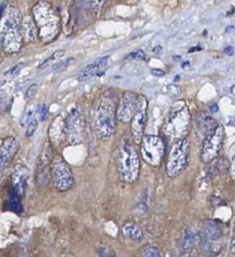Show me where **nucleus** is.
Wrapping results in <instances>:
<instances>
[{
  "label": "nucleus",
  "instance_id": "obj_1",
  "mask_svg": "<svg viewBox=\"0 0 235 257\" xmlns=\"http://www.w3.org/2000/svg\"><path fill=\"white\" fill-rule=\"evenodd\" d=\"M116 95L112 89H105L96 99L93 109L95 132L101 140H106L115 130Z\"/></svg>",
  "mask_w": 235,
  "mask_h": 257
},
{
  "label": "nucleus",
  "instance_id": "obj_2",
  "mask_svg": "<svg viewBox=\"0 0 235 257\" xmlns=\"http://www.w3.org/2000/svg\"><path fill=\"white\" fill-rule=\"evenodd\" d=\"M21 16L18 9L9 6L3 12L0 19V39L3 49L7 53L19 51L22 45Z\"/></svg>",
  "mask_w": 235,
  "mask_h": 257
},
{
  "label": "nucleus",
  "instance_id": "obj_3",
  "mask_svg": "<svg viewBox=\"0 0 235 257\" xmlns=\"http://www.w3.org/2000/svg\"><path fill=\"white\" fill-rule=\"evenodd\" d=\"M115 159L121 180L127 183L135 182L140 174V159L128 136H123L120 139Z\"/></svg>",
  "mask_w": 235,
  "mask_h": 257
},
{
  "label": "nucleus",
  "instance_id": "obj_4",
  "mask_svg": "<svg viewBox=\"0 0 235 257\" xmlns=\"http://www.w3.org/2000/svg\"><path fill=\"white\" fill-rule=\"evenodd\" d=\"M32 13L38 38L43 42L53 41L60 30V18L56 11L48 2L40 0L34 5Z\"/></svg>",
  "mask_w": 235,
  "mask_h": 257
},
{
  "label": "nucleus",
  "instance_id": "obj_5",
  "mask_svg": "<svg viewBox=\"0 0 235 257\" xmlns=\"http://www.w3.org/2000/svg\"><path fill=\"white\" fill-rule=\"evenodd\" d=\"M191 121V114L188 106L184 101H179L174 104L168 114L163 131L166 136L174 140L184 139L188 133Z\"/></svg>",
  "mask_w": 235,
  "mask_h": 257
},
{
  "label": "nucleus",
  "instance_id": "obj_6",
  "mask_svg": "<svg viewBox=\"0 0 235 257\" xmlns=\"http://www.w3.org/2000/svg\"><path fill=\"white\" fill-rule=\"evenodd\" d=\"M190 156V143L187 139H181L172 146L166 164V173L169 177H177L187 167Z\"/></svg>",
  "mask_w": 235,
  "mask_h": 257
},
{
  "label": "nucleus",
  "instance_id": "obj_7",
  "mask_svg": "<svg viewBox=\"0 0 235 257\" xmlns=\"http://www.w3.org/2000/svg\"><path fill=\"white\" fill-rule=\"evenodd\" d=\"M64 139L70 146L79 145L84 140L85 121L81 109L74 105L71 107L64 118Z\"/></svg>",
  "mask_w": 235,
  "mask_h": 257
},
{
  "label": "nucleus",
  "instance_id": "obj_8",
  "mask_svg": "<svg viewBox=\"0 0 235 257\" xmlns=\"http://www.w3.org/2000/svg\"><path fill=\"white\" fill-rule=\"evenodd\" d=\"M165 142L159 136L144 135L141 141V155L146 163L159 167L165 156Z\"/></svg>",
  "mask_w": 235,
  "mask_h": 257
},
{
  "label": "nucleus",
  "instance_id": "obj_9",
  "mask_svg": "<svg viewBox=\"0 0 235 257\" xmlns=\"http://www.w3.org/2000/svg\"><path fill=\"white\" fill-rule=\"evenodd\" d=\"M50 176L54 188L59 192L69 190L74 183L71 169L60 156H55L50 164Z\"/></svg>",
  "mask_w": 235,
  "mask_h": 257
},
{
  "label": "nucleus",
  "instance_id": "obj_10",
  "mask_svg": "<svg viewBox=\"0 0 235 257\" xmlns=\"http://www.w3.org/2000/svg\"><path fill=\"white\" fill-rule=\"evenodd\" d=\"M224 127L223 125L218 124L216 130L204 139L200 154L201 161L203 163L208 164L218 157L224 143Z\"/></svg>",
  "mask_w": 235,
  "mask_h": 257
},
{
  "label": "nucleus",
  "instance_id": "obj_11",
  "mask_svg": "<svg viewBox=\"0 0 235 257\" xmlns=\"http://www.w3.org/2000/svg\"><path fill=\"white\" fill-rule=\"evenodd\" d=\"M148 115V100L145 95L139 96V103L134 117L132 118L131 132L133 135V140L136 144H141L144 137L146 121Z\"/></svg>",
  "mask_w": 235,
  "mask_h": 257
},
{
  "label": "nucleus",
  "instance_id": "obj_12",
  "mask_svg": "<svg viewBox=\"0 0 235 257\" xmlns=\"http://www.w3.org/2000/svg\"><path fill=\"white\" fill-rule=\"evenodd\" d=\"M139 103V96L134 91H126L116 108V118L121 122H129L134 117Z\"/></svg>",
  "mask_w": 235,
  "mask_h": 257
},
{
  "label": "nucleus",
  "instance_id": "obj_13",
  "mask_svg": "<svg viewBox=\"0 0 235 257\" xmlns=\"http://www.w3.org/2000/svg\"><path fill=\"white\" fill-rule=\"evenodd\" d=\"M29 176H30V171L24 165L18 164L14 167L13 173L11 176V182H12L13 189L20 197H23L26 193Z\"/></svg>",
  "mask_w": 235,
  "mask_h": 257
},
{
  "label": "nucleus",
  "instance_id": "obj_14",
  "mask_svg": "<svg viewBox=\"0 0 235 257\" xmlns=\"http://www.w3.org/2000/svg\"><path fill=\"white\" fill-rule=\"evenodd\" d=\"M18 147V142L13 137L6 138L3 141L0 147V173H2L9 165L10 161L16 154Z\"/></svg>",
  "mask_w": 235,
  "mask_h": 257
},
{
  "label": "nucleus",
  "instance_id": "obj_15",
  "mask_svg": "<svg viewBox=\"0 0 235 257\" xmlns=\"http://www.w3.org/2000/svg\"><path fill=\"white\" fill-rule=\"evenodd\" d=\"M195 122L196 130L199 136L204 139L211 133H213L218 126V122L216 121V119L206 111H199L196 115Z\"/></svg>",
  "mask_w": 235,
  "mask_h": 257
},
{
  "label": "nucleus",
  "instance_id": "obj_16",
  "mask_svg": "<svg viewBox=\"0 0 235 257\" xmlns=\"http://www.w3.org/2000/svg\"><path fill=\"white\" fill-rule=\"evenodd\" d=\"M200 236L210 241H217L222 236V229L215 220L207 219L201 223Z\"/></svg>",
  "mask_w": 235,
  "mask_h": 257
},
{
  "label": "nucleus",
  "instance_id": "obj_17",
  "mask_svg": "<svg viewBox=\"0 0 235 257\" xmlns=\"http://www.w3.org/2000/svg\"><path fill=\"white\" fill-rule=\"evenodd\" d=\"M230 167L228 159L225 157H217L210 162V165L207 168V177L213 179L223 173H225Z\"/></svg>",
  "mask_w": 235,
  "mask_h": 257
},
{
  "label": "nucleus",
  "instance_id": "obj_18",
  "mask_svg": "<svg viewBox=\"0 0 235 257\" xmlns=\"http://www.w3.org/2000/svg\"><path fill=\"white\" fill-rule=\"evenodd\" d=\"M21 31H22L23 39L29 42L34 41L36 39V36H38V31H37L35 22L29 16L22 17Z\"/></svg>",
  "mask_w": 235,
  "mask_h": 257
},
{
  "label": "nucleus",
  "instance_id": "obj_19",
  "mask_svg": "<svg viewBox=\"0 0 235 257\" xmlns=\"http://www.w3.org/2000/svg\"><path fill=\"white\" fill-rule=\"evenodd\" d=\"M122 234L133 240H141L143 238V231L140 226L134 222H126L122 227Z\"/></svg>",
  "mask_w": 235,
  "mask_h": 257
},
{
  "label": "nucleus",
  "instance_id": "obj_20",
  "mask_svg": "<svg viewBox=\"0 0 235 257\" xmlns=\"http://www.w3.org/2000/svg\"><path fill=\"white\" fill-rule=\"evenodd\" d=\"M212 242L214 241H210V240H207V239H204L201 237L200 239V247H201V250L203 251V253L209 257H213L215 255H217L219 253V251L221 250V247L218 246L217 244H213Z\"/></svg>",
  "mask_w": 235,
  "mask_h": 257
},
{
  "label": "nucleus",
  "instance_id": "obj_21",
  "mask_svg": "<svg viewBox=\"0 0 235 257\" xmlns=\"http://www.w3.org/2000/svg\"><path fill=\"white\" fill-rule=\"evenodd\" d=\"M99 70H101V69L98 67V65H97L95 62H93V63L88 64L87 66H85L83 69H81V70L78 72L76 78H77V80H79V81L87 80V79L93 77L94 75H96Z\"/></svg>",
  "mask_w": 235,
  "mask_h": 257
},
{
  "label": "nucleus",
  "instance_id": "obj_22",
  "mask_svg": "<svg viewBox=\"0 0 235 257\" xmlns=\"http://www.w3.org/2000/svg\"><path fill=\"white\" fill-rule=\"evenodd\" d=\"M7 205L9 207V210H11L15 213L22 212V205H21V201H20V196L15 192V190L13 188L10 192Z\"/></svg>",
  "mask_w": 235,
  "mask_h": 257
},
{
  "label": "nucleus",
  "instance_id": "obj_23",
  "mask_svg": "<svg viewBox=\"0 0 235 257\" xmlns=\"http://www.w3.org/2000/svg\"><path fill=\"white\" fill-rule=\"evenodd\" d=\"M34 111H35V106H34V104H28V105L25 107V109H24V111H23V113H22V116H21V118H20V124H21L22 126L28 124V122H29V121L32 119V117L34 116V115H33V114H34Z\"/></svg>",
  "mask_w": 235,
  "mask_h": 257
},
{
  "label": "nucleus",
  "instance_id": "obj_24",
  "mask_svg": "<svg viewBox=\"0 0 235 257\" xmlns=\"http://www.w3.org/2000/svg\"><path fill=\"white\" fill-rule=\"evenodd\" d=\"M142 256L143 257H162L160 251L153 245H145L142 249Z\"/></svg>",
  "mask_w": 235,
  "mask_h": 257
},
{
  "label": "nucleus",
  "instance_id": "obj_25",
  "mask_svg": "<svg viewBox=\"0 0 235 257\" xmlns=\"http://www.w3.org/2000/svg\"><path fill=\"white\" fill-rule=\"evenodd\" d=\"M97 253L100 257H115V254L111 248L104 244H99L97 245Z\"/></svg>",
  "mask_w": 235,
  "mask_h": 257
},
{
  "label": "nucleus",
  "instance_id": "obj_26",
  "mask_svg": "<svg viewBox=\"0 0 235 257\" xmlns=\"http://www.w3.org/2000/svg\"><path fill=\"white\" fill-rule=\"evenodd\" d=\"M37 125H38V119H37L36 116H33L32 119H31V120L28 122V124H27V128H26L25 136H26V137H31V136L35 133V131H36V128H37Z\"/></svg>",
  "mask_w": 235,
  "mask_h": 257
},
{
  "label": "nucleus",
  "instance_id": "obj_27",
  "mask_svg": "<svg viewBox=\"0 0 235 257\" xmlns=\"http://www.w3.org/2000/svg\"><path fill=\"white\" fill-rule=\"evenodd\" d=\"M73 60H74V58H72V57L67 58V59H65V60H63V61H60V62H58V63L53 64L52 67H51V69H52V71H60V70H63V69L66 68V67L69 65V63L72 62Z\"/></svg>",
  "mask_w": 235,
  "mask_h": 257
},
{
  "label": "nucleus",
  "instance_id": "obj_28",
  "mask_svg": "<svg viewBox=\"0 0 235 257\" xmlns=\"http://www.w3.org/2000/svg\"><path fill=\"white\" fill-rule=\"evenodd\" d=\"M105 0H90V4H91V12H93V14L95 16L98 15V13L100 12L103 4H104Z\"/></svg>",
  "mask_w": 235,
  "mask_h": 257
},
{
  "label": "nucleus",
  "instance_id": "obj_29",
  "mask_svg": "<svg viewBox=\"0 0 235 257\" xmlns=\"http://www.w3.org/2000/svg\"><path fill=\"white\" fill-rule=\"evenodd\" d=\"M64 53H65V51H64L63 49H59V50L54 51V52L52 53V55H51L46 61H44L43 63H41V65L39 66V68H42V67L46 66V63H47L48 61H50V60H54V59H59V58H61V57L64 55Z\"/></svg>",
  "mask_w": 235,
  "mask_h": 257
},
{
  "label": "nucleus",
  "instance_id": "obj_30",
  "mask_svg": "<svg viewBox=\"0 0 235 257\" xmlns=\"http://www.w3.org/2000/svg\"><path fill=\"white\" fill-rule=\"evenodd\" d=\"M179 257H197V252L193 248H180Z\"/></svg>",
  "mask_w": 235,
  "mask_h": 257
},
{
  "label": "nucleus",
  "instance_id": "obj_31",
  "mask_svg": "<svg viewBox=\"0 0 235 257\" xmlns=\"http://www.w3.org/2000/svg\"><path fill=\"white\" fill-rule=\"evenodd\" d=\"M128 58H132V59H138V60H146L147 59V55L143 50H137L134 51L132 53H130L128 55Z\"/></svg>",
  "mask_w": 235,
  "mask_h": 257
},
{
  "label": "nucleus",
  "instance_id": "obj_32",
  "mask_svg": "<svg viewBox=\"0 0 235 257\" xmlns=\"http://www.w3.org/2000/svg\"><path fill=\"white\" fill-rule=\"evenodd\" d=\"M37 89H38V86H37V84H31L29 87H28V89H27V91H26V99L27 100H30V99H32L35 95H36V93H37Z\"/></svg>",
  "mask_w": 235,
  "mask_h": 257
},
{
  "label": "nucleus",
  "instance_id": "obj_33",
  "mask_svg": "<svg viewBox=\"0 0 235 257\" xmlns=\"http://www.w3.org/2000/svg\"><path fill=\"white\" fill-rule=\"evenodd\" d=\"M22 67H23V65H22L21 63H18V64H16V65L12 66L9 70H7V71L5 72V75H8V76H15V75H17V74L20 72V70H21Z\"/></svg>",
  "mask_w": 235,
  "mask_h": 257
},
{
  "label": "nucleus",
  "instance_id": "obj_34",
  "mask_svg": "<svg viewBox=\"0 0 235 257\" xmlns=\"http://www.w3.org/2000/svg\"><path fill=\"white\" fill-rule=\"evenodd\" d=\"M37 108H38L37 111H38V114L40 116V119L41 120L45 119L46 116H47V106H46V104L45 103H41V104H39L37 106Z\"/></svg>",
  "mask_w": 235,
  "mask_h": 257
},
{
  "label": "nucleus",
  "instance_id": "obj_35",
  "mask_svg": "<svg viewBox=\"0 0 235 257\" xmlns=\"http://www.w3.org/2000/svg\"><path fill=\"white\" fill-rule=\"evenodd\" d=\"M168 93L171 95V96H177L181 93V90L178 86L176 85H169L168 86Z\"/></svg>",
  "mask_w": 235,
  "mask_h": 257
},
{
  "label": "nucleus",
  "instance_id": "obj_36",
  "mask_svg": "<svg viewBox=\"0 0 235 257\" xmlns=\"http://www.w3.org/2000/svg\"><path fill=\"white\" fill-rule=\"evenodd\" d=\"M107 60H108V55H105V56H102V57L96 59V60H95V63L98 65V67H99L100 69H102L103 67L106 66Z\"/></svg>",
  "mask_w": 235,
  "mask_h": 257
},
{
  "label": "nucleus",
  "instance_id": "obj_37",
  "mask_svg": "<svg viewBox=\"0 0 235 257\" xmlns=\"http://www.w3.org/2000/svg\"><path fill=\"white\" fill-rule=\"evenodd\" d=\"M76 3L81 7L84 8L85 10H90L91 11V4L90 0H75Z\"/></svg>",
  "mask_w": 235,
  "mask_h": 257
},
{
  "label": "nucleus",
  "instance_id": "obj_38",
  "mask_svg": "<svg viewBox=\"0 0 235 257\" xmlns=\"http://www.w3.org/2000/svg\"><path fill=\"white\" fill-rule=\"evenodd\" d=\"M210 200H211V206H219L221 203H222V198L219 197V196H211L210 197Z\"/></svg>",
  "mask_w": 235,
  "mask_h": 257
},
{
  "label": "nucleus",
  "instance_id": "obj_39",
  "mask_svg": "<svg viewBox=\"0 0 235 257\" xmlns=\"http://www.w3.org/2000/svg\"><path fill=\"white\" fill-rule=\"evenodd\" d=\"M151 72H152V74H154V75H156V76H163V75H165V71L164 70H162V69H152L151 70Z\"/></svg>",
  "mask_w": 235,
  "mask_h": 257
},
{
  "label": "nucleus",
  "instance_id": "obj_40",
  "mask_svg": "<svg viewBox=\"0 0 235 257\" xmlns=\"http://www.w3.org/2000/svg\"><path fill=\"white\" fill-rule=\"evenodd\" d=\"M224 52H225L227 55L231 56V55H233V53H234V49H233L232 46H227V47H225Z\"/></svg>",
  "mask_w": 235,
  "mask_h": 257
},
{
  "label": "nucleus",
  "instance_id": "obj_41",
  "mask_svg": "<svg viewBox=\"0 0 235 257\" xmlns=\"http://www.w3.org/2000/svg\"><path fill=\"white\" fill-rule=\"evenodd\" d=\"M230 249H231V252L233 254H235V237L232 239L231 241V245H230Z\"/></svg>",
  "mask_w": 235,
  "mask_h": 257
},
{
  "label": "nucleus",
  "instance_id": "obj_42",
  "mask_svg": "<svg viewBox=\"0 0 235 257\" xmlns=\"http://www.w3.org/2000/svg\"><path fill=\"white\" fill-rule=\"evenodd\" d=\"M210 109L213 111V112H216L218 110V105L216 103H213L210 105Z\"/></svg>",
  "mask_w": 235,
  "mask_h": 257
},
{
  "label": "nucleus",
  "instance_id": "obj_43",
  "mask_svg": "<svg viewBox=\"0 0 235 257\" xmlns=\"http://www.w3.org/2000/svg\"><path fill=\"white\" fill-rule=\"evenodd\" d=\"M229 124H230V125H234V126H235V114L230 116V119H229Z\"/></svg>",
  "mask_w": 235,
  "mask_h": 257
},
{
  "label": "nucleus",
  "instance_id": "obj_44",
  "mask_svg": "<svg viewBox=\"0 0 235 257\" xmlns=\"http://www.w3.org/2000/svg\"><path fill=\"white\" fill-rule=\"evenodd\" d=\"M232 171H233V173L235 174V156H234V158H233V160H232Z\"/></svg>",
  "mask_w": 235,
  "mask_h": 257
},
{
  "label": "nucleus",
  "instance_id": "obj_45",
  "mask_svg": "<svg viewBox=\"0 0 235 257\" xmlns=\"http://www.w3.org/2000/svg\"><path fill=\"white\" fill-rule=\"evenodd\" d=\"M161 51H162L161 46H157V47H155V49H154V52H156V53H159V52H161Z\"/></svg>",
  "mask_w": 235,
  "mask_h": 257
},
{
  "label": "nucleus",
  "instance_id": "obj_46",
  "mask_svg": "<svg viewBox=\"0 0 235 257\" xmlns=\"http://www.w3.org/2000/svg\"><path fill=\"white\" fill-rule=\"evenodd\" d=\"M189 64H190V62H189V61H186V62H184V63L182 64V67H183V68H186L187 66L189 67V66H190Z\"/></svg>",
  "mask_w": 235,
  "mask_h": 257
},
{
  "label": "nucleus",
  "instance_id": "obj_47",
  "mask_svg": "<svg viewBox=\"0 0 235 257\" xmlns=\"http://www.w3.org/2000/svg\"><path fill=\"white\" fill-rule=\"evenodd\" d=\"M231 91H232V93L235 95V85H233V86H232V88H231Z\"/></svg>",
  "mask_w": 235,
  "mask_h": 257
},
{
  "label": "nucleus",
  "instance_id": "obj_48",
  "mask_svg": "<svg viewBox=\"0 0 235 257\" xmlns=\"http://www.w3.org/2000/svg\"><path fill=\"white\" fill-rule=\"evenodd\" d=\"M2 98H3V91L0 89V101H1Z\"/></svg>",
  "mask_w": 235,
  "mask_h": 257
},
{
  "label": "nucleus",
  "instance_id": "obj_49",
  "mask_svg": "<svg viewBox=\"0 0 235 257\" xmlns=\"http://www.w3.org/2000/svg\"><path fill=\"white\" fill-rule=\"evenodd\" d=\"M231 29H233V26H230V27H227V28H226V31H227V32H228V31H230V30H231Z\"/></svg>",
  "mask_w": 235,
  "mask_h": 257
},
{
  "label": "nucleus",
  "instance_id": "obj_50",
  "mask_svg": "<svg viewBox=\"0 0 235 257\" xmlns=\"http://www.w3.org/2000/svg\"><path fill=\"white\" fill-rule=\"evenodd\" d=\"M234 229H235V223H234Z\"/></svg>",
  "mask_w": 235,
  "mask_h": 257
}]
</instances>
